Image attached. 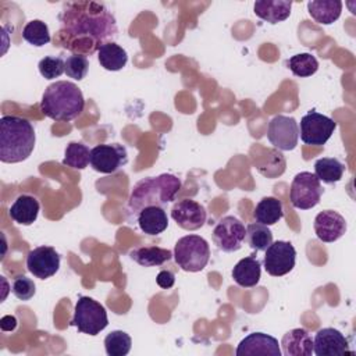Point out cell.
Listing matches in <instances>:
<instances>
[{
    "instance_id": "6da1fadb",
    "label": "cell",
    "mask_w": 356,
    "mask_h": 356,
    "mask_svg": "<svg viewBox=\"0 0 356 356\" xmlns=\"http://www.w3.org/2000/svg\"><path fill=\"white\" fill-rule=\"evenodd\" d=\"M58 21L54 46L72 54L92 56L118 36L115 17L103 3L68 1L63 6Z\"/></svg>"
},
{
    "instance_id": "7a4b0ae2",
    "label": "cell",
    "mask_w": 356,
    "mask_h": 356,
    "mask_svg": "<svg viewBox=\"0 0 356 356\" xmlns=\"http://www.w3.org/2000/svg\"><path fill=\"white\" fill-rule=\"evenodd\" d=\"M181 189V179L174 174H160L138 181L128 199V218L134 221L136 216L149 206L164 207L172 202Z\"/></svg>"
},
{
    "instance_id": "3957f363",
    "label": "cell",
    "mask_w": 356,
    "mask_h": 356,
    "mask_svg": "<svg viewBox=\"0 0 356 356\" xmlns=\"http://www.w3.org/2000/svg\"><path fill=\"white\" fill-rule=\"evenodd\" d=\"M36 135L29 120L18 115L0 118V160L1 163H21L35 149Z\"/></svg>"
},
{
    "instance_id": "277c9868",
    "label": "cell",
    "mask_w": 356,
    "mask_h": 356,
    "mask_svg": "<svg viewBox=\"0 0 356 356\" xmlns=\"http://www.w3.org/2000/svg\"><path fill=\"white\" fill-rule=\"evenodd\" d=\"M85 107L82 90L70 81L50 83L42 96L40 111L54 121H72Z\"/></svg>"
},
{
    "instance_id": "5b68a950",
    "label": "cell",
    "mask_w": 356,
    "mask_h": 356,
    "mask_svg": "<svg viewBox=\"0 0 356 356\" xmlns=\"http://www.w3.org/2000/svg\"><path fill=\"white\" fill-rule=\"evenodd\" d=\"M172 257L177 266L184 271H202L210 260L209 242L199 235L182 236L174 246Z\"/></svg>"
},
{
    "instance_id": "8992f818",
    "label": "cell",
    "mask_w": 356,
    "mask_h": 356,
    "mask_svg": "<svg viewBox=\"0 0 356 356\" xmlns=\"http://www.w3.org/2000/svg\"><path fill=\"white\" fill-rule=\"evenodd\" d=\"M107 324L108 317L103 305L89 296L78 298L74 309V317L70 325L76 327V330L82 334L93 337L103 331Z\"/></svg>"
},
{
    "instance_id": "52a82bcc",
    "label": "cell",
    "mask_w": 356,
    "mask_h": 356,
    "mask_svg": "<svg viewBox=\"0 0 356 356\" xmlns=\"http://www.w3.org/2000/svg\"><path fill=\"white\" fill-rule=\"evenodd\" d=\"M323 192L324 189L318 178L309 171H302L292 179L289 199L293 207L309 210L318 204Z\"/></svg>"
},
{
    "instance_id": "ba28073f",
    "label": "cell",
    "mask_w": 356,
    "mask_h": 356,
    "mask_svg": "<svg viewBox=\"0 0 356 356\" xmlns=\"http://www.w3.org/2000/svg\"><path fill=\"white\" fill-rule=\"evenodd\" d=\"M298 127L303 143L310 146H323L334 134L337 122L316 110H310L300 118V125Z\"/></svg>"
},
{
    "instance_id": "9c48e42d",
    "label": "cell",
    "mask_w": 356,
    "mask_h": 356,
    "mask_svg": "<svg viewBox=\"0 0 356 356\" xmlns=\"http://www.w3.org/2000/svg\"><path fill=\"white\" fill-rule=\"evenodd\" d=\"M245 236H246L245 224L234 216H225L220 218L213 229L214 245L220 250L227 253L239 250L242 248Z\"/></svg>"
},
{
    "instance_id": "30bf717a",
    "label": "cell",
    "mask_w": 356,
    "mask_h": 356,
    "mask_svg": "<svg viewBox=\"0 0 356 356\" xmlns=\"http://www.w3.org/2000/svg\"><path fill=\"white\" fill-rule=\"evenodd\" d=\"M128 163V152L120 143H102L90 149V167L102 174H114Z\"/></svg>"
},
{
    "instance_id": "8fae6325",
    "label": "cell",
    "mask_w": 356,
    "mask_h": 356,
    "mask_svg": "<svg viewBox=\"0 0 356 356\" xmlns=\"http://www.w3.org/2000/svg\"><path fill=\"white\" fill-rule=\"evenodd\" d=\"M264 252L263 266L267 274L273 277H282L293 270L296 250L291 242L275 241Z\"/></svg>"
},
{
    "instance_id": "7c38bea8",
    "label": "cell",
    "mask_w": 356,
    "mask_h": 356,
    "mask_svg": "<svg viewBox=\"0 0 356 356\" xmlns=\"http://www.w3.org/2000/svg\"><path fill=\"white\" fill-rule=\"evenodd\" d=\"M270 143L284 152L293 150L299 140V127L293 117L278 114L270 120L267 127Z\"/></svg>"
},
{
    "instance_id": "4fadbf2b",
    "label": "cell",
    "mask_w": 356,
    "mask_h": 356,
    "mask_svg": "<svg viewBox=\"0 0 356 356\" xmlns=\"http://www.w3.org/2000/svg\"><path fill=\"white\" fill-rule=\"evenodd\" d=\"M60 260V254L54 248L43 245L32 249L28 253L26 268L33 277L47 280L58 271Z\"/></svg>"
},
{
    "instance_id": "5bb4252c",
    "label": "cell",
    "mask_w": 356,
    "mask_h": 356,
    "mask_svg": "<svg viewBox=\"0 0 356 356\" xmlns=\"http://www.w3.org/2000/svg\"><path fill=\"white\" fill-rule=\"evenodd\" d=\"M171 218L177 225L186 231L202 228L207 220V211L199 202L193 199H181L171 209Z\"/></svg>"
},
{
    "instance_id": "9a60e30c",
    "label": "cell",
    "mask_w": 356,
    "mask_h": 356,
    "mask_svg": "<svg viewBox=\"0 0 356 356\" xmlns=\"http://www.w3.org/2000/svg\"><path fill=\"white\" fill-rule=\"evenodd\" d=\"M313 353L317 356H341L355 352L349 349V341L341 331L325 327L318 330L313 338Z\"/></svg>"
},
{
    "instance_id": "2e32d148",
    "label": "cell",
    "mask_w": 356,
    "mask_h": 356,
    "mask_svg": "<svg viewBox=\"0 0 356 356\" xmlns=\"http://www.w3.org/2000/svg\"><path fill=\"white\" fill-rule=\"evenodd\" d=\"M313 228L321 242L331 243L345 235L346 220L338 211L323 210L316 216Z\"/></svg>"
},
{
    "instance_id": "e0dca14e",
    "label": "cell",
    "mask_w": 356,
    "mask_h": 356,
    "mask_svg": "<svg viewBox=\"0 0 356 356\" xmlns=\"http://www.w3.org/2000/svg\"><path fill=\"white\" fill-rule=\"evenodd\" d=\"M236 356H250V355H268L281 356L278 341L264 332H252L245 337L236 346Z\"/></svg>"
},
{
    "instance_id": "ac0fdd59",
    "label": "cell",
    "mask_w": 356,
    "mask_h": 356,
    "mask_svg": "<svg viewBox=\"0 0 356 356\" xmlns=\"http://www.w3.org/2000/svg\"><path fill=\"white\" fill-rule=\"evenodd\" d=\"M284 356H312L313 338L305 328H293L284 334L281 339Z\"/></svg>"
},
{
    "instance_id": "d6986e66",
    "label": "cell",
    "mask_w": 356,
    "mask_h": 356,
    "mask_svg": "<svg viewBox=\"0 0 356 356\" xmlns=\"http://www.w3.org/2000/svg\"><path fill=\"white\" fill-rule=\"evenodd\" d=\"M261 277V263L254 256L241 259L232 268V280L242 288H253L259 284Z\"/></svg>"
},
{
    "instance_id": "ffe728a7",
    "label": "cell",
    "mask_w": 356,
    "mask_h": 356,
    "mask_svg": "<svg viewBox=\"0 0 356 356\" xmlns=\"http://www.w3.org/2000/svg\"><path fill=\"white\" fill-rule=\"evenodd\" d=\"M142 232L147 235H159L164 232L168 227V217L164 207L149 206L145 207L135 218Z\"/></svg>"
},
{
    "instance_id": "44dd1931",
    "label": "cell",
    "mask_w": 356,
    "mask_h": 356,
    "mask_svg": "<svg viewBox=\"0 0 356 356\" xmlns=\"http://www.w3.org/2000/svg\"><path fill=\"white\" fill-rule=\"evenodd\" d=\"M292 1L288 0H257L254 1V14L270 24L285 21L291 15Z\"/></svg>"
},
{
    "instance_id": "7402d4cb",
    "label": "cell",
    "mask_w": 356,
    "mask_h": 356,
    "mask_svg": "<svg viewBox=\"0 0 356 356\" xmlns=\"http://www.w3.org/2000/svg\"><path fill=\"white\" fill-rule=\"evenodd\" d=\"M39 209H40V204L35 196L22 193L10 206L8 214L17 224L31 225L36 221Z\"/></svg>"
},
{
    "instance_id": "603a6c76",
    "label": "cell",
    "mask_w": 356,
    "mask_h": 356,
    "mask_svg": "<svg viewBox=\"0 0 356 356\" xmlns=\"http://www.w3.org/2000/svg\"><path fill=\"white\" fill-rule=\"evenodd\" d=\"M309 15L318 24L330 25L341 17L342 1L339 0H312L307 3Z\"/></svg>"
},
{
    "instance_id": "cb8c5ba5",
    "label": "cell",
    "mask_w": 356,
    "mask_h": 356,
    "mask_svg": "<svg viewBox=\"0 0 356 356\" xmlns=\"http://www.w3.org/2000/svg\"><path fill=\"white\" fill-rule=\"evenodd\" d=\"M129 257L142 267H159L171 260L172 252L160 246H142L132 249Z\"/></svg>"
},
{
    "instance_id": "d4e9b609",
    "label": "cell",
    "mask_w": 356,
    "mask_h": 356,
    "mask_svg": "<svg viewBox=\"0 0 356 356\" xmlns=\"http://www.w3.org/2000/svg\"><path fill=\"white\" fill-rule=\"evenodd\" d=\"M97 60L104 70L120 71L127 65L128 53L115 42H108L97 50Z\"/></svg>"
},
{
    "instance_id": "484cf974",
    "label": "cell",
    "mask_w": 356,
    "mask_h": 356,
    "mask_svg": "<svg viewBox=\"0 0 356 356\" xmlns=\"http://www.w3.org/2000/svg\"><path fill=\"white\" fill-rule=\"evenodd\" d=\"M253 217L256 222H260L263 225H273L278 222L284 217L282 203L274 196H266L263 197L254 207Z\"/></svg>"
},
{
    "instance_id": "4316f807",
    "label": "cell",
    "mask_w": 356,
    "mask_h": 356,
    "mask_svg": "<svg viewBox=\"0 0 356 356\" xmlns=\"http://www.w3.org/2000/svg\"><path fill=\"white\" fill-rule=\"evenodd\" d=\"M345 172V164L335 157H321L314 163V175L325 184L341 181Z\"/></svg>"
},
{
    "instance_id": "83f0119b",
    "label": "cell",
    "mask_w": 356,
    "mask_h": 356,
    "mask_svg": "<svg viewBox=\"0 0 356 356\" xmlns=\"http://www.w3.org/2000/svg\"><path fill=\"white\" fill-rule=\"evenodd\" d=\"M246 243L256 252L266 250L273 243V232L267 225L260 222H252L246 227Z\"/></svg>"
},
{
    "instance_id": "f1b7e54d",
    "label": "cell",
    "mask_w": 356,
    "mask_h": 356,
    "mask_svg": "<svg viewBox=\"0 0 356 356\" xmlns=\"http://www.w3.org/2000/svg\"><path fill=\"white\" fill-rule=\"evenodd\" d=\"M90 163V149L81 142H70L64 152L63 164L75 170H83Z\"/></svg>"
},
{
    "instance_id": "f546056e",
    "label": "cell",
    "mask_w": 356,
    "mask_h": 356,
    "mask_svg": "<svg viewBox=\"0 0 356 356\" xmlns=\"http://www.w3.org/2000/svg\"><path fill=\"white\" fill-rule=\"evenodd\" d=\"M286 67L291 72L300 78L312 76L318 70L317 58L310 53H299L286 60Z\"/></svg>"
},
{
    "instance_id": "4dcf8cb0",
    "label": "cell",
    "mask_w": 356,
    "mask_h": 356,
    "mask_svg": "<svg viewBox=\"0 0 356 356\" xmlns=\"http://www.w3.org/2000/svg\"><path fill=\"white\" fill-rule=\"evenodd\" d=\"M22 38L29 44L36 47H42L51 40L47 24L40 19H32L26 22V25L22 29Z\"/></svg>"
},
{
    "instance_id": "1f68e13d",
    "label": "cell",
    "mask_w": 356,
    "mask_h": 356,
    "mask_svg": "<svg viewBox=\"0 0 356 356\" xmlns=\"http://www.w3.org/2000/svg\"><path fill=\"white\" fill-rule=\"evenodd\" d=\"M132 346L131 337L121 330L111 331L104 338V349L108 356H125Z\"/></svg>"
},
{
    "instance_id": "d6a6232c",
    "label": "cell",
    "mask_w": 356,
    "mask_h": 356,
    "mask_svg": "<svg viewBox=\"0 0 356 356\" xmlns=\"http://www.w3.org/2000/svg\"><path fill=\"white\" fill-rule=\"evenodd\" d=\"M38 68L44 79H54L65 72V61L61 57L46 56L39 61Z\"/></svg>"
},
{
    "instance_id": "836d02e7",
    "label": "cell",
    "mask_w": 356,
    "mask_h": 356,
    "mask_svg": "<svg viewBox=\"0 0 356 356\" xmlns=\"http://www.w3.org/2000/svg\"><path fill=\"white\" fill-rule=\"evenodd\" d=\"M89 71V60L88 57L78 56V54H71L65 60V74L67 76L81 81L86 76Z\"/></svg>"
},
{
    "instance_id": "e575fe53",
    "label": "cell",
    "mask_w": 356,
    "mask_h": 356,
    "mask_svg": "<svg viewBox=\"0 0 356 356\" xmlns=\"http://www.w3.org/2000/svg\"><path fill=\"white\" fill-rule=\"evenodd\" d=\"M11 292L13 295L19 299V300H29L33 298V295L36 293V285L35 282L28 278L26 275H18L13 280V285H11Z\"/></svg>"
},
{
    "instance_id": "d590c367",
    "label": "cell",
    "mask_w": 356,
    "mask_h": 356,
    "mask_svg": "<svg viewBox=\"0 0 356 356\" xmlns=\"http://www.w3.org/2000/svg\"><path fill=\"white\" fill-rule=\"evenodd\" d=\"M156 282L160 288L163 289H168L175 284V275L172 271L170 270H161L157 277H156Z\"/></svg>"
}]
</instances>
